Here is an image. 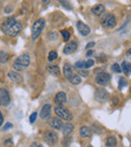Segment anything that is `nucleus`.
<instances>
[{"label":"nucleus","instance_id":"1","mask_svg":"<svg viewBox=\"0 0 131 147\" xmlns=\"http://www.w3.org/2000/svg\"><path fill=\"white\" fill-rule=\"evenodd\" d=\"M30 63V57L28 53H24L22 55H20L13 63V67L16 71H20L25 69Z\"/></svg>","mask_w":131,"mask_h":147},{"label":"nucleus","instance_id":"2","mask_svg":"<svg viewBox=\"0 0 131 147\" xmlns=\"http://www.w3.org/2000/svg\"><path fill=\"white\" fill-rule=\"evenodd\" d=\"M45 21L43 18L37 19L33 23L32 27H31V37H32V39H36L41 35V32L45 28Z\"/></svg>","mask_w":131,"mask_h":147},{"label":"nucleus","instance_id":"3","mask_svg":"<svg viewBox=\"0 0 131 147\" xmlns=\"http://www.w3.org/2000/svg\"><path fill=\"white\" fill-rule=\"evenodd\" d=\"M55 113L57 114V116L59 117V119H63V120L71 121L73 119L72 113L67 108L61 106V105H57V106L55 107Z\"/></svg>","mask_w":131,"mask_h":147},{"label":"nucleus","instance_id":"4","mask_svg":"<svg viewBox=\"0 0 131 147\" xmlns=\"http://www.w3.org/2000/svg\"><path fill=\"white\" fill-rule=\"evenodd\" d=\"M21 28H22V24H21V22H20V21L16 20V22H15L12 26L9 27L7 30H5L4 33L6 35H8V36L14 37V36H16L19 32H20Z\"/></svg>","mask_w":131,"mask_h":147},{"label":"nucleus","instance_id":"5","mask_svg":"<svg viewBox=\"0 0 131 147\" xmlns=\"http://www.w3.org/2000/svg\"><path fill=\"white\" fill-rule=\"evenodd\" d=\"M109 97H110V95H109V93L107 92L105 89L98 88L95 91V99H96L98 102H100V103L106 102V101H108Z\"/></svg>","mask_w":131,"mask_h":147},{"label":"nucleus","instance_id":"6","mask_svg":"<svg viewBox=\"0 0 131 147\" xmlns=\"http://www.w3.org/2000/svg\"><path fill=\"white\" fill-rule=\"evenodd\" d=\"M111 80V76L108 73H105V71H101L100 74H98L96 77V83L101 86H107L109 84Z\"/></svg>","mask_w":131,"mask_h":147},{"label":"nucleus","instance_id":"7","mask_svg":"<svg viewBox=\"0 0 131 147\" xmlns=\"http://www.w3.org/2000/svg\"><path fill=\"white\" fill-rule=\"evenodd\" d=\"M43 138H45V141L47 144L53 146V145H55L57 142L59 137H57V134L55 131H47L45 133V135H43Z\"/></svg>","mask_w":131,"mask_h":147},{"label":"nucleus","instance_id":"8","mask_svg":"<svg viewBox=\"0 0 131 147\" xmlns=\"http://www.w3.org/2000/svg\"><path fill=\"white\" fill-rule=\"evenodd\" d=\"M117 21H116V18L113 14H108L102 21V25L103 27L105 28H113V27L116 25Z\"/></svg>","mask_w":131,"mask_h":147},{"label":"nucleus","instance_id":"9","mask_svg":"<svg viewBox=\"0 0 131 147\" xmlns=\"http://www.w3.org/2000/svg\"><path fill=\"white\" fill-rule=\"evenodd\" d=\"M77 49H78V43H77V41H75V40L69 41V42L65 45V47H63V53H65V55H71V53H75V51H77Z\"/></svg>","mask_w":131,"mask_h":147},{"label":"nucleus","instance_id":"10","mask_svg":"<svg viewBox=\"0 0 131 147\" xmlns=\"http://www.w3.org/2000/svg\"><path fill=\"white\" fill-rule=\"evenodd\" d=\"M0 103L5 107L8 106L10 103V95L5 89H0Z\"/></svg>","mask_w":131,"mask_h":147},{"label":"nucleus","instance_id":"11","mask_svg":"<svg viewBox=\"0 0 131 147\" xmlns=\"http://www.w3.org/2000/svg\"><path fill=\"white\" fill-rule=\"evenodd\" d=\"M77 28H78L79 32L83 35V36H87L91 33V28L89 25H87L86 23L82 22V21H78L77 22Z\"/></svg>","mask_w":131,"mask_h":147},{"label":"nucleus","instance_id":"12","mask_svg":"<svg viewBox=\"0 0 131 147\" xmlns=\"http://www.w3.org/2000/svg\"><path fill=\"white\" fill-rule=\"evenodd\" d=\"M15 22H16V19H15L14 16L7 17V18L5 19L4 21H3L2 25H1V29H2L3 32H4L5 30H7V29H8L10 26H12V25L14 24Z\"/></svg>","mask_w":131,"mask_h":147},{"label":"nucleus","instance_id":"13","mask_svg":"<svg viewBox=\"0 0 131 147\" xmlns=\"http://www.w3.org/2000/svg\"><path fill=\"white\" fill-rule=\"evenodd\" d=\"M67 94L65 92H59L55 96V103L57 105H63L67 103Z\"/></svg>","mask_w":131,"mask_h":147},{"label":"nucleus","instance_id":"14","mask_svg":"<svg viewBox=\"0 0 131 147\" xmlns=\"http://www.w3.org/2000/svg\"><path fill=\"white\" fill-rule=\"evenodd\" d=\"M49 125H51L55 130H61L63 126L61 119L57 118V117H53V118L51 119V121H49Z\"/></svg>","mask_w":131,"mask_h":147},{"label":"nucleus","instance_id":"15","mask_svg":"<svg viewBox=\"0 0 131 147\" xmlns=\"http://www.w3.org/2000/svg\"><path fill=\"white\" fill-rule=\"evenodd\" d=\"M8 77H9V79H10L12 82H14V83H22V81H23V78H22V76H21L20 74H18L16 71H9L8 73Z\"/></svg>","mask_w":131,"mask_h":147},{"label":"nucleus","instance_id":"16","mask_svg":"<svg viewBox=\"0 0 131 147\" xmlns=\"http://www.w3.org/2000/svg\"><path fill=\"white\" fill-rule=\"evenodd\" d=\"M51 106L49 104H45L43 106L41 110V119H47L51 115Z\"/></svg>","mask_w":131,"mask_h":147},{"label":"nucleus","instance_id":"17","mask_svg":"<svg viewBox=\"0 0 131 147\" xmlns=\"http://www.w3.org/2000/svg\"><path fill=\"white\" fill-rule=\"evenodd\" d=\"M91 11H92L93 14L96 15V16H101V15L105 12V6L103 4H97L92 7Z\"/></svg>","mask_w":131,"mask_h":147},{"label":"nucleus","instance_id":"18","mask_svg":"<svg viewBox=\"0 0 131 147\" xmlns=\"http://www.w3.org/2000/svg\"><path fill=\"white\" fill-rule=\"evenodd\" d=\"M63 71V76H65L67 79H69L73 75V67H72V65H71L70 63H65Z\"/></svg>","mask_w":131,"mask_h":147},{"label":"nucleus","instance_id":"19","mask_svg":"<svg viewBox=\"0 0 131 147\" xmlns=\"http://www.w3.org/2000/svg\"><path fill=\"white\" fill-rule=\"evenodd\" d=\"M47 71H49L51 75L53 76H55V77H59L61 71H59V67H57V65H49L47 67Z\"/></svg>","mask_w":131,"mask_h":147},{"label":"nucleus","instance_id":"20","mask_svg":"<svg viewBox=\"0 0 131 147\" xmlns=\"http://www.w3.org/2000/svg\"><path fill=\"white\" fill-rule=\"evenodd\" d=\"M121 69H122L123 73L126 75V76H129V75H131V63H129V61H124L122 63H121Z\"/></svg>","mask_w":131,"mask_h":147},{"label":"nucleus","instance_id":"21","mask_svg":"<svg viewBox=\"0 0 131 147\" xmlns=\"http://www.w3.org/2000/svg\"><path fill=\"white\" fill-rule=\"evenodd\" d=\"M61 129H63V136H68V135H70L71 133L73 132V130H74V125H73L72 123H66Z\"/></svg>","mask_w":131,"mask_h":147},{"label":"nucleus","instance_id":"22","mask_svg":"<svg viewBox=\"0 0 131 147\" xmlns=\"http://www.w3.org/2000/svg\"><path fill=\"white\" fill-rule=\"evenodd\" d=\"M80 135H81V137H83V138H89V137H91V135H92L91 129L89 128V127H87V126L81 127Z\"/></svg>","mask_w":131,"mask_h":147},{"label":"nucleus","instance_id":"23","mask_svg":"<svg viewBox=\"0 0 131 147\" xmlns=\"http://www.w3.org/2000/svg\"><path fill=\"white\" fill-rule=\"evenodd\" d=\"M68 80L70 81V83L73 85H80L81 82H82V79H81V77L78 76V75H72Z\"/></svg>","mask_w":131,"mask_h":147},{"label":"nucleus","instance_id":"24","mask_svg":"<svg viewBox=\"0 0 131 147\" xmlns=\"http://www.w3.org/2000/svg\"><path fill=\"white\" fill-rule=\"evenodd\" d=\"M117 140L114 136H109L106 139V146L107 147H116Z\"/></svg>","mask_w":131,"mask_h":147},{"label":"nucleus","instance_id":"25","mask_svg":"<svg viewBox=\"0 0 131 147\" xmlns=\"http://www.w3.org/2000/svg\"><path fill=\"white\" fill-rule=\"evenodd\" d=\"M8 53H6V51H0V63H6L7 61H8Z\"/></svg>","mask_w":131,"mask_h":147},{"label":"nucleus","instance_id":"26","mask_svg":"<svg viewBox=\"0 0 131 147\" xmlns=\"http://www.w3.org/2000/svg\"><path fill=\"white\" fill-rule=\"evenodd\" d=\"M59 2L61 3V5L63 7H65V9H68V10H71L72 9V5L69 2L68 0H59Z\"/></svg>","mask_w":131,"mask_h":147},{"label":"nucleus","instance_id":"27","mask_svg":"<svg viewBox=\"0 0 131 147\" xmlns=\"http://www.w3.org/2000/svg\"><path fill=\"white\" fill-rule=\"evenodd\" d=\"M75 67L79 69H86V61H79L75 63Z\"/></svg>","mask_w":131,"mask_h":147},{"label":"nucleus","instance_id":"28","mask_svg":"<svg viewBox=\"0 0 131 147\" xmlns=\"http://www.w3.org/2000/svg\"><path fill=\"white\" fill-rule=\"evenodd\" d=\"M127 85V81L125 78H120L119 79V83H118V89L119 90H122L123 88H124L125 86Z\"/></svg>","mask_w":131,"mask_h":147},{"label":"nucleus","instance_id":"29","mask_svg":"<svg viewBox=\"0 0 131 147\" xmlns=\"http://www.w3.org/2000/svg\"><path fill=\"white\" fill-rule=\"evenodd\" d=\"M57 57V51H49L47 59H49V61H55Z\"/></svg>","mask_w":131,"mask_h":147},{"label":"nucleus","instance_id":"30","mask_svg":"<svg viewBox=\"0 0 131 147\" xmlns=\"http://www.w3.org/2000/svg\"><path fill=\"white\" fill-rule=\"evenodd\" d=\"M61 36H63V38L65 39V41H68L69 39H70V37H71V34H70V32H69L68 30H61Z\"/></svg>","mask_w":131,"mask_h":147},{"label":"nucleus","instance_id":"31","mask_svg":"<svg viewBox=\"0 0 131 147\" xmlns=\"http://www.w3.org/2000/svg\"><path fill=\"white\" fill-rule=\"evenodd\" d=\"M111 69H112L113 71H115V73H121V71H122L121 67L118 65V63H113L112 67H111Z\"/></svg>","mask_w":131,"mask_h":147},{"label":"nucleus","instance_id":"32","mask_svg":"<svg viewBox=\"0 0 131 147\" xmlns=\"http://www.w3.org/2000/svg\"><path fill=\"white\" fill-rule=\"evenodd\" d=\"M93 65H94V61L92 59H89L88 61H86V69L92 67Z\"/></svg>","mask_w":131,"mask_h":147},{"label":"nucleus","instance_id":"33","mask_svg":"<svg viewBox=\"0 0 131 147\" xmlns=\"http://www.w3.org/2000/svg\"><path fill=\"white\" fill-rule=\"evenodd\" d=\"M36 116H37V113L36 112L32 113V114L30 115V117H29V122H30V123H34L35 120H36Z\"/></svg>","mask_w":131,"mask_h":147},{"label":"nucleus","instance_id":"34","mask_svg":"<svg viewBox=\"0 0 131 147\" xmlns=\"http://www.w3.org/2000/svg\"><path fill=\"white\" fill-rule=\"evenodd\" d=\"M80 76L81 77H88L89 76V71L87 69H80Z\"/></svg>","mask_w":131,"mask_h":147},{"label":"nucleus","instance_id":"35","mask_svg":"<svg viewBox=\"0 0 131 147\" xmlns=\"http://www.w3.org/2000/svg\"><path fill=\"white\" fill-rule=\"evenodd\" d=\"M10 128H12V124H11V123H7V124L4 126V128H3V131H7Z\"/></svg>","mask_w":131,"mask_h":147},{"label":"nucleus","instance_id":"36","mask_svg":"<svg viewBox=\"0 0 131 147\" xmlns=\"http://www.w3.org/2000/svg\"><path fill=\"white\" fill-rule=\"evenodd\" d=\"M95 45V42L94 41H91V42H89L88 45H86V49H91V47H93Z\"/></svg>","mask_w":131,"mask_h":147},{"label":"nucleus","instance_id":"37","mask_svg":"<svg viewBox=\"0 0 131 147\" xmlns=\"http://www.w3.org/2000/svg\"><path fill=\"white\" fill-rule=\"evenodd\" d=\"M71 137H66V140H69V141H71ZM63 146H68V142H67V141H65V140H63Z\"/></svg>","mask_w":131,"mask_h":147},{"label":"nucleus","instance_id":"38","mask_svg":"<svg viewBox=\"0 0 131 147\" xmlns=\"http://www.w3.org/2000/svg\"><path fill=\"white\" fill-rule=\"evenodd\" d=\"M3 123V116H2V113H1V111H0V126L2 125Z\"/></svg>","mask_w":131,"mask_h":147},{"label":"nucleus","instance_id":"39","mask_svg":"<svg viewBox=\"0 0 131 147\" xmlns=\"http://www.w3.org/2000/svg\"><path fill=\"white\" fill-rule=\"evenodd\" d=\"M41 1H43V5H47V4H49V2H51V0H41Z\"/></svg>","mask_w":131,"mask_h":147},{"label":"nucleus","instance_id":"40","mask_svg":"<svg viewBox=\"0 0 131 147\" xmlns=\"http://www.w3.org/2000/svg\"><path fill=\"white\" fill-rule=\"evenodd\" d=\"M94 53V51H92V49H90V51H87V57H91V55Z\"/></svg>","mask_w":131,"mask_h":147},{"label":"nucleus","instance_id":"41","mask_svg":"<svg viewBox=\"0 0 131 147\" xmlns=\"http://www.w3.org/2000/svg\"><path fill=\"white\" fill-rule=\"evenodd\" d=\"M5 12H6V13L11 12V7H6V9H5Z\"/></svg>","mask_w":131,"mask_h":147},{"label":"nucleus","instance_id":"42","mask_svg":"<svg viewBox=\"0 0 131 147\" xmlns=\"http://www.w3.org/2000/svg\"><path fill=\"white\" fill-rule=\"evenodd\" d=\"M126 55H128V57H131V49H128V51H127Z\"/></svg>","mask_w":131,"mask_h":147},{"label":"nucleus","instance_id":"43","mask_svg":"<svg viewBox=\"0 0 131 147\" xmlns=\"http://www.w3.org/2000/svg\"><path fill=\"white\" fill-rule=\"evenodd\" d=\"M36 147H43V146H41V145H37Z\"/></svg>","mask_w":131,"mask_h":147},{"label":"nucleus","instance_id":"44","mask_svg":"<svg viewBox=\"0 0 131 147\" xmlns=\"http://www.w3.org/2000/svg\"><path fill=\"white\" fill-rule=\"evenodd\" d=\"M87 147H93V146H91V145H89V146H87Z\"/></svg>","mask_w":131,"mask_h":147},{"label":"nucleus","instance_id":"45","mask_svg":"<svg viewBox=\"0 0 131 147\" xmlns=\"http://www.w3.org/2000/svg\"><path fill=\"white\" fill-rule=\"evenodd\" d=\"M130 94H131V87H130Z\"/></svg>","mask_w":131,"mask_h":147},{"label":"nucleus","instance_id":"46","mask_svg":"<svg viewBox=\"0 0 131 147\" xmlns=\"http://www.w3.org/2000/svg\"><path fill=\"white\" fill-rule=\"evenodd\" d=\"M0 104H1V103H0Z\"/></svg>","mask_w":131,"mask_h":147}]
</instances>
